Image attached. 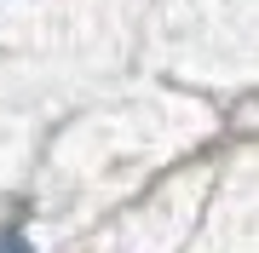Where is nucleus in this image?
<instances>
[{
    "instance_id": "f257e3e1",
    "label": "nucleus",
    "mask_w": 259,
    "mask_h": 253,
    "mask_svg": "<svg viewBox=\"0 0 259 253\" xmlns=\"http://www.w3.org/2000/svg\"><path fill=\"white\" fill-rule=\"evenodd\" d=\"M0 253H29V247L18 242V236H0Z\"/></svg>"
}]
</instances>
